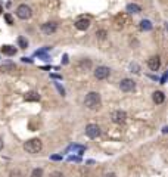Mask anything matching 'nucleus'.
Instances as JSON below:
<instances>
[{"label":"nucleus","mask_w":168,"mask_h":177,"mask_svg":"<svg viewBox=\"0 0 168 177\" xmlns=\"http://www.w3.org/2000/svg\"><path fill=\"white\" fill-rule=\"evenodd\" d=\"M24 99H25L27 102H38V100L41 99V96L38 94V92H28V93L24 96Z\"/></svg>","instance_id":"nucleus-11"},{"label":"nucleus","mask_w":168,"mask_h":177,"mask_svg":"<svg viewBox=\"0 0 168 177\" xmlns=\"http://www.w3.org/2000/svg\"><path fill=\"white\" fill-rule=\"evenodd\" d=\"M140 28H142L143 31H151V30H152L151 21H148V19H143V21L140 22Z\"/></svg>","instance_id":"nucleus-17"},{"label":"nucleus","mask_w":168,"mask_h":177,"mask_svg":"<svg viewBox=\"0 0 168 177\" xmlns=\"http://www.w3.org/2000/svg\"><path fill=\"white\" fill-rule=\"evenodd\" d=\"M0 70L3 71V72H9V71H14V70H15V65H14V64H3Z\"/></svg>","instance_id":"nucleus-18"},{"label":"nucleus","mask_w":168,"mask_h":177,"mask_svg":"<svg viewBox=\"0 0 168 177\" xmlns=\"http://www.w3.org/2000/svg\"><path fill=\"white\" fill-rule=\"evenodd\" d=\"M131 71H133V72H136V74H137V72H139V67H137V65H131Z\"/></svg>","instance_id":"nucleus-25"},{"label":"nucleus","mask_w":168,"mask_h":177,"mask_svg":"<svg viewBox=\"0 0 168 177\" xmlns=\"http://www.w3.org/2000/svg\"><path fill=\"white\" fill-rule=\"evenodd\" d=\"M119 88L122 90V92H133L136 88V81H133L131 78H122L121 81H119Z\"/></svg>","instance_id":"nucleus-6"},{"label":"nucleus","mask_w":168,"mask_h":177,"mask_svg":"<svg viewBox=\"0 0 168 177\" xmlns=\"http://www.w3.org/2000/svg\"><path fill=\"white\" fill-rule=\"evenodd\" d=\"M4 19L8 21V24H9V25H12V24H14V21H12V16H10L9 14H6V15H4Z\"/></svg>","instance_id":"nucleus-24"},{"label":"nucleus","mask_w":168,"mask_h":177,"mask_svg":"<svg viewBox=\"0 0 168 177\" xmlns=\"http://www.w3.org/2000/svg\"><path fill=\"white\" fill-rule=\"evenodd\" d=\"M9 177H22V174H21L19 170H12V171L9 173Z\"/></svg>","instance_id":"nucleus-22"},{"label":"nucleus","mask_w":168,"mask_h":177,"mask_svg":"<svg viewBox=\"0 0 168 177\" xmlns=\"http://www.w3.org/2000/svg\"><path fill=\"white\" fill-rule=\"evenodd\" d=\"M43 149V143L40 139H30L24 143V151L27 154H31V155H35L38 154L40 151Z\"/></svg>","instance_id":"nucleus-2"},{"label":"nucleus","mask_w":168,"mask_h":177,"mask_svg":"<svg viewBox=\"0 0 168 177\" xmlns=\"http://www.w3.org/2000/svg\"><path fill=\"white\" fill-rule=\"evenodd\" d=\"M2 52L4 53V55H8V56H14V55L16 53V49H15L14 46L4 44V46H2Z\"/></svg>","instance_id":"nucleus-15"},{"label":"nucleus","mask_w":168,"mask_h":177,"mask_svg":"<svg viewBox=\"0 0 168 177\" xmlns=\"http://www.w3.org/2000/svg\"><path fill=\"white\" fill-rule=\"evenodd\" d=\"M111 120H112V123L115 124H124L125 120H127V114H125V111L117 109V111H114L111 114Z\"/></svg>","instance_id":"nucleus-5"},{"label":"nucleus","mask_w":168,"mask_h":177,"mask_svg":"<svg viewBox=\"0 0 168 177\" xmlns=\"http://www.w3.org/2000/svg\"><path fill=\"white\" fill-rule=\"evenodd\" d=\"M78 68H80V71L92 70V61H90V59H83V61L78 64Z\"/></svg>","instance_id":"nucleus-14"},{"label":"nucleus","mask_w":168,"mask_h":177,"mask_svg":"<svg viewBox=\"0 0 168 177\" xmlns=\"http://www.w3.org/2000/svg\"><path fill=\"white\" fill-rule=\"evenodd\" d=\"M3 145H4V143H3V139H2V137H0V151H2V149H3Z\"/></svg>","instance_id":"nucleus-27"},{"label":"nucleus","mask_w":168,"mask_h":177,"mask_svg":"<svg viewBox=\"0 0 168 177\" xmlns=\"http://www.w3.org/2000/svg\"><path fill=\"white\" fill-rule=\"evenodd\" d=\"M102 105V98H100V93L98 92H90L86 94L84 98V106L90 111H96L99 109Z\"/></svg>","instance_id":"nucleus-1"},{"label":"nucleus","mask_w":168,"mask_h":177,"mask_svg":"<svg viewBox=\"0 0 168 177\" xmlns=\"http://www.w3.org/2000/svg\"><path fill=\"white\" fill-rule=\"evenodd\" d=\"M88 27H90V19H87V18H80V19L75 21V28L80 30V31L88 30Z\"/></svg>","instance_id":"nucleus-10"},{"label":"nucleus","mask_w":168,"mask_h":177,"mask_svg":"<svg viewBox=\"0 0 168 177\" xmlns=\"http://www.w3.org/2000/svg\"><path fill=\"white\" fill-rule=\"evenodd\" d=\"M148 67L152 71H158L159 67H161V58L159 56H151L148 59Z\"/></svg>","instance_id":"nucleus-9"},{"label":"nucleus","mask_w":168,"mask_h":177,"mask_svg":"<svg viewBox=\"0 0 168 177\" xmlns=\"http://www.w3.org/2000/svg\"><path fill=\"white\" fill-rule=\"evenodd\" d=\"M127 12L128 14H139L140 10H142V8L139 6V4H136V3H130V4H127Z\"/></svg>","instance_id":"nucleus-16"},{"label":"nucleus","mask_w":168,"mask_h":177,"mask_svg":"<svg viewBox=\"0 0 168 177\" xmlns=\"http://www.w3.org/2000/svg\"><path fill=\"white\" fill-rule=\"evenodd\" d=\"M18 44H19L21 49H27V47H28V41H27L24 37H18Z\"/></svg>","instance_id":"nucleus-19"},{"label":"nucleus","mask_w":168,"mask_h":177,"mask_svg":"<svg viewBox=\"0 0 168 177\" xmlns=\"http://www.w3.org/2000/svg\"><path fill=\"white\" fill-rule=\"evenodd\" d=\"M124 22H125V16L124 15H118L117 18H115V21H114V28L115 30H121L122 27H124Z\"/></svg>","instance_id":"nucleus-13"},{"label":"nucleus","mask_w":168,"mask_h":177,"mask_svg":"<svg viewBox=\"0 0 168 177\" xmlns=\"http://www.w3.org/2000/svg\"><path fill=\"white\" fill-rule=\"evenodd\" d=\"M33 15V10L28 4H19L16 8V16L19 19H28Z\"/></svg>","instance_id":"nucleus-3"},{"label":"nucleus","mask_w":168,"mask_h":177,"mask_svg":"<svg viewBox=\"0 0 168 177\" xmlns=\"http://www.w3.org/2000/svg\"><path fill=\"white\" fill-rule=\"evenodd\" d=\"M49 177H64V174H62L61 171H53V173H50Z\"/></svg>","instance_id":"nucleus-23"},{"label":"nucleus","mask_w":168,"mask_h":177,"mask_svg":"<svg viewBox=\"0 0 168 177\" xmlns=\"http://www.w3.org/2000/svg\"><path fill=\"white\" fill-rule=\"evenodd\" d=\"M94 77L98 78V80H106L108 77H109V74H111V70L108 68V67H103V65H100V67H98L96 70H94Z\"/></svg>","instance_id":"nucleus-7"},{"label":"nucleus","mask_w":168,"mask_h":177,"mask_svg":"<svg viewBox=\"0 0 168 177\" xmlns=\"http://www.w3.org/2000/svg\"><path fill=\"white\" fill-rule=\"evenodd\" d=\"M103 177H117L115 173H106V174H103Z\"/></svg>","instance_id":"nucleus-26"},{"label":"nucleus","mask_w":168,"mask_h":177,"mask_svg":"<svg viewBox=\"0 0 168 177\" xmlns=\"http://www.w3.org/2000/svg\"><path fill=\"white\" fill-rule=\"evenodd\" d=\"M2 12H3V9H2V6H0V14H2Z\"/></svg>","instance_id":"nucleus-28"},{"label":"nucleus","mask_w":168,"mask_h":177,"mask_svg":"<svg viewBox=\"0 0 168 177\" xmlns=\"http://www.w3.org/2000/svg\"><path fill=\"white\" fill-rule=\"evenodd\" d=\"M100 133H102V130L98 124H88V125H86V134H87V137L96 139V137L100 136Z\"/></svg>","instance_id":"nucleus-4"},{"label":"nucleus","mask_w":168,"mask_h":177,"mask_svg":"<svg viewBox=\"0 0 168 177\" xmlns=\"http://www.w3.org/2000/svg\"><path fill=\"white\" fill-rule=\"evenodd\" d=\"M30 177H43V168H34Z\"/></svg>","instance_id":"nucleus-20"},{"label":"nucleus","mask_w":168,"mask_h":177,"mask_svg":"<svg viewBox=\"0 0 168 177\" xmlns=\"http://www.w3.org/2000/svg\"><path fill=\"white\" fill-rule=\"evenodd\" d=\"M106 35H108L106 30H99V31H96V37H98L99 40H105V38H106Z\"/></svg>","instance_id":"nucleus-21"},{"label":"nucleus","mask_w":168,"mask_h":177,"mask_svg":"<svg viewBox=\"0 0 168 177\" xmlns=\"http://www.w3.org/2000/svg\"><path fill=\"white\" fill-rule=\"evenodd\" d=\"M152 99H153V102H155L156 105H161V104H164V100H165V94L158 90V92H155V93L152 94Z\"/></svg>","instance_id":"nucleus-12"},{"label":"nucleus","mask_w":168,"mask_h":177,"mask_svg":"<svg viewBox=\"0 0 168 177\" xmlns=\"http://www.w3.org/2000/svg\"><path fill=\"white\" fill-rule=\"evenodd\" d=\"M56 30H58V24H56V22H46V24L41 25V31L47 35L56 33Z\"/></svg>","instance_id":"nucleus-8"}]
</instances>
